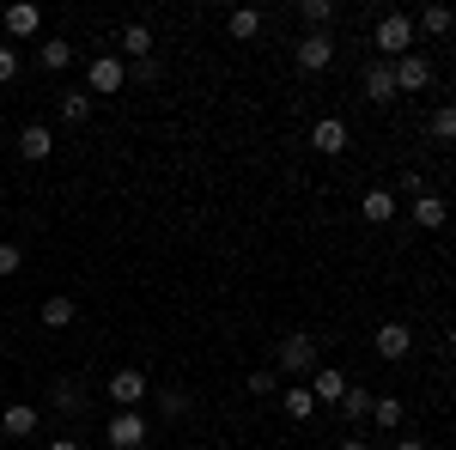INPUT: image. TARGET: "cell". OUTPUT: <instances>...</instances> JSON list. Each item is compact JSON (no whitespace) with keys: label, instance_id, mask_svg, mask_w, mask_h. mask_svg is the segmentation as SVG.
Masks as SVG:
<instances>
[{"label":"cell","instance_id":"d590c367","mask_svg":"<svg viewBox=\"0 0 456 450\" xmlns=\"http://www.w3.org/2000/svg\"><path fill=\"white\" fill-rule=\"evenodd\" d=\"M49 450H79V438H49Z\"/></svg>","mask_w":456,"mask_h":450},{"label":"cell","instance_id":"9c48e42d","mask_svg":"<svg viewBox=\"0 0 456 450\" xmlns=\"http://www.w3.org/2000/svg\"><path fill=\"white\" fill-rule=\"evenodd\" d=\"M305 389H311V396H316V408H341V396H347V378H341L335 365H316V372H311V383H305Z\"/></svg>","mask_w":456,"mask_h":450},{"label":"cell","instance_id":"8d00e7d4","mask_svg":"<svg viewBox=\"0 0 456 450\" xmlns=\"http://www.w3.org/2000/svg\"><path fill=\"white\" fill-rule=\"evenodd\" d=\"M444 347H451V353H456V329H451V335H444Z\"/></svg>","mask_w":456,"mask_h":450},{"label":"cell","instance_id":"8992f818","mask_svg":"<svg viewBox=\"0 0 456 450\" xmlns=\"http://www.w3.org/2000/svg\"><path fill=\"white\" fill-rule=\"evenodd\" d=\"M104 396L116 402V408H141L146 396H152V383H146L141 365H122V372H116V378L104 383Z\"/></svg>","mask_w":456,"mask_h":450},{"label":"cell","instance_id":"ba28073f","mask_svg":"<svg viewBox=\"0 0 456 450\" xmlns=\"http://www.w3.org/2000/svg\"><path fill=\"white\" fill-rule=\"evenodd\" d=\"M371 353L389 359V365H395V359H408V353H414V329H408V323H384V329L371 335Z\"/></svg>","mask_w":456,"mask_h":450},{"label":"cell","instance_id":"484cf974","mask_svg":"<svg viewBox=\"0 0 456 450\" xmlns=\"http://www.w3.org/2000/svg\"><path fill=\"white\" fill-rule=\"evenodd\" d=\"M426 135H432V140H444V146H456V104H438V110H432Z\"/></svg>","mask_w":456,"mask_h":450},{"label":"cell","instance_id":"6da1fadb","mask_svg":"<svg viewBox=\"0 0 456 450\" xmlns=\"http://www.w3.org/2000/svg\"><path fill=\"white\" fill-rule=\"evenodd\" d=\"M371 43L384 49V61H402V55H414V19H408V12H384V19L371 25Z\"/></svg>","mask_w":456,"mask_h":450},{"label":"cell","instance_id":"f1b7e54d","mask_svg":"<svg viewBox=\"0 0 456 450\" xmlns=\"http://www.w3.org/2000/svg\"><path fill=\"white\" fill-rule=\"evenodd\" d=\"M244 396H256V402H262V396H281V378H274V372H249Z\"/></svg>","mask_w":456,"mask_h":450},{"label":"cell","instance_id":"d6986e66","mask_svg":"<svg viewBox=\"0 0 456 450\" xmlns=\"http://www.w3.org/2000/svg\"><path fill=\"white\" fill-rule=\"evenodd\" d=\"M37 61H43V73L73 68V43H68V37H49V43H37Z\"/></svg>","mask_w":456,"mask_h":450},{"label":"cell","instance_id":"9a60e30c","mask_svg":"<svg viewBox=\"0 0 456 450\" xmlns=\"http://www.w3.org/2000/svg\"><path fill=\"white\" fill-rule=\"evenodd\" d=\"M444 219H451V201H444L438 189H426V195H414V225H420V232H438Z\"/></svg>","mask_w":456,"mask_h":450},{"label":"cell","instance_id":"83f0119b","mask_svg":"<svg viewBox=\"0 0 456 450\" xmlns=\"http://www.w3.org/2000/svg\"><path fill=\"white\" fill-rule=\"evenodd\" d=\"M55 408H61V414H79V408H86V396H79V383H73V378L55 383Z\"/></svg>","mask_w":456,"mask_h":450},{"label":"cell","instance_id":"4fadbf2b","mask_svg":"<svg viewBox=\"0 0 456 450\" xmlns=\"http://www.w3.org/2000/svg\"><path fill=\"white\" fill-rule=\"evenodd\" d=\"M0 31H6V37H37V31H43V12H37L31 0H19V6L0 12Z\"/></svg>","mask_w":456,"mask_h":450},{"label":"cell","instance_id":"7a4b0ae2","mask_svg":"<svg viewBox=\"0 0 456 450\" xmlns=\"http://www.w3.org/2000/svg\"><path fill=\"white\" fill-rule=\"evenodd\" d=\"M335 55H341L335 31H305L298 43H292V61H298V73H329V68H335Z\"/></svg>","mask_w":456,"mask_h":450},{"label":"cell","instance_id":"ac0fdd59","mask_svg":"<svg viewBox=\"0 0 456 450\" xmlns=\"http://www.w3.org/2000/svg\"><path fill=\"white\" fill-rule=\"evenodd\" d=\"M281 408H286L292 426H305V420H316V396L305 389V383H286V389H281Z\"/></svg>","mask_w":456,"mask_h":450},{"label":"cell","instance_id":"3957f363","mask_svg":"<svg viewBox=\"0 0 456 450\" xmlns=\"http://www.w3.org/2000/svg\"><path fill=\"white\" fill-rule=\"evenodd\" d=\"M316 372V341L311 335H286L281 347H274V378H311Z\"/></svg>","mask_w":456,"mask_h":450},{"label":"cell","instance_id":"836d02e7","mask_svg":"<svg viewBox=\"0 0 456 450\" xmlns=\"http://www.w3.org/2000/svg\"><path fill=\"white\" fill-rule=\"evenodd\" d=\"M335 450H371V445H365L359 432H347V438H335Z\"/></svg>","mask_w":456,"mask_h":450},{"label":"cell","instance_id":"ffe728a7","mask_svg":"<svg viewBox=\"0 0 456 450\" xmlns=\"http://www.w3.org/2000/svg\"><path fill=\"white\" fill-rule=\"evenodd\" d=\"M456 25V12L444 6V0H432V6H420V19H414V31H432V37H444Z\"/></svg>","mask_w":456,"mask_h":450},{"label":"cell","instance_id":"d4e9b609","mask_svg":"<svg viewBox=\"0 0 456 450\" xmlns=\"http://www.w3.org/2000/svg\"><path fill=\"white\" fill-rule=\"evenodd\" d=\"M55 98H61V122H73V128H79V122H86V116H92V92H55Z\"/></svg>","mask_w":456,"mask_h":450},{"label":"cell","instance_id":"30bf717a","mask_svg":"<svg viewBox=\"0 0 456 450\" xmlns=\"http://www.w3.org/2000/svg\"><path fill=\"white\" fill-rule=\"evenodd\" d=\"M359 92H365V104H395V98H402V92H395L389 61H371V68H365V79H359Z\"/></svg>","mask_w":456,"mask_h":450},{"label":"cell","instance_id":"5b68a950","mask_svg":"<svg viewBox=\"0 0 456 450\" xmlns=\"http://www.w3.org/2000/svg\"><path fill=\"white\" fill-rule=\"evenodd\" d=\"M104 445L110 450H146V414L141 408H116L104 426Z\"/></svg>","mask_w":456,"mask_h":450},{"label":"cell","instance_id":"7402d4cb","mask_svg":"<svg viewBox=\"0 0 456 450\" xmlns=\"http://www.w3.org/2000/svg\"><path fill=\"white\" fill-rule=\"evenodd\" d=\"M225 31L238 37V43H256V37H262V12H256V6H238V12L225 19Z\"/></svg>","mask_w":456,"mask_h":450},{"label":"cell","instance_id":"44dd1931","mask_svg":"<svg viewBox=\"0 0 456 450\" xmlns=\"http://www.w3.org/2000/svg\"><path fill=\"white\" fill-rule=\"evenodd\" d=\"M371 402H378L371 389H359V383H347V396H341V414H347L353 426H365V420H371Z\"/></svg>","mask_w":456,"mask_h":450},{"label":"cell","instance_id":"cb8c5ba5","mask_svg":"<svg viewBox=\"0 0 456 450\" xmlns=\"http://www.w3.org/2000/svg\"><path fill=\"white\" fill-rule=\"evenodd\" d=\"M122 55L152 61V31H146V25H122Z\"/></svg>","mask_w":456,"mask_h":450},{"label":"cell","instance_id":"e575fe53","mask_svg":"<svg viewBox=\"0 0 456 450\" xmlns=\"http://www.w3.org/2000/svg\"><path fill=\"white\" fill-rule=\"evenodd\" d=\"M389 450H432V445H426V438H395Z\"/></svg>","mask_w":456,"mask_h":450},{"label":"cell","instance_id":"d6a6232c","mask_svg":"<svg viewBox=\"0 0 456 450\" xmlns=\"http://www.w3.org/2000/svg\"><path fill=\"white\" fill-rule=\"evenodd\" d=\"M395 189H402V195H426V176L420 171H402V183H395Z\"/></svg>","mask_w":456,"mask_h":450},{"label":"cell","instance_id":"5bb4252c","mask_svg":"<svg viewBox=\"0 0 456 450\" xmlns=\"http://www.w3.org/2000/svg\"><path fill=\"white\" fill-rule=\"evenodd\" d=\"M347 122H341V116H322V122H316L311 128V146L316 152H329V159H335V152H347Z\"/></svg>","mask_w":456,"mask_h":450},{"label":"cell","instance_id":"4dcf8cb0","mask_svg":"<svg viewBox=\"0 0 456 450\" xmlns=\"http://www.w3.org/2000/svg\"><path fill=\"white\" fill-rule=\"evenodd\" d=\"M19 268H25V250L19 243H0V280H12Z\"/></svg>","mask_w":456,"mask_h":450},{"label":"cell","instance_id":"7c38bea8","mask_svg":"<svg viewBox=\"0 0 456 450\" xmlns=\"http://www.w3.org/2000/svg\"><path fill=\"white\" fill-rule=\"evenodd\" d=\"M49 152H55V135H49V122H25V128H19V159H25V165H43Z\"/></svg>","mask_w":456,"mask_h":450},{"label":"cell","instance_id":"52a82bcc","mask_svg":"<svg viewBox=\"0 0 456 450\" xmlns=\"http://www.w3.org/2000/svg\"><path fill=\"white\" fill-rule=\"evenodd\" d=\"M389 73H395V92H402V98L432 86V61H426L420 49H414V55H402V61H389Z\"/></svg>","mask_w":456,"mask_h":450},{"label":"cell","instance_id":"2e32d148","mask_svg":"<svg viewBox=\"0 0 456 450\" xmlns=\"http://www.w3.org/2000/svg\"><path fill=\"white\" fill-rule=\"evenodd\" d=\"M37 316H43V329H73L79 305H73V292H49V299L37 305Z\"/></svg>","mask_w":456,"mask_h":450},{"label":"cell","instance_id":"603a6c76","mask_svg":"<svg viewBox=\"0 0 456 450\" xmlns=\"http://www.w3.org/2000/svg\"><path fill=\"white\" fill-rule=\"evenodd\" d=\"M298 19H305V31H329L335 25V0H298Z\"/></svg>","mask_w":456,"mask_h":450},{"label":"cell","instance_id":"8fae6325","mask_svg":"<svg viewBox=\"0 0 456 450\" xmlns=\"http://www.w3.org/2000/svg\"><path fill=\"white\" fill-rule=\"evenodd\" d=\"M37 426H43V414H37L31 402H6L0 408V432L6 438H37Z\"/></svg>","mask_w":456,"mask_h":450},{"label":"cell","instance_id":"4316f807","mask_svg":"<svg viewBox=\"0 0 456 450\" xmlns=\"http://www.w3.org/2000/svg\"><path fill=\"white\" fill-rule=\"evenodd\" d=\"M371 420H378L384 432H395V426H402V396H378V402H371Z\"/></svg>","mask_w":456,"mask_h":450},{"label":"cell","instance_id":"1f68e13d","mask_svg":"<svg viewBox=\"0 0 456 450\" xmlns=\"http://www.w3.org/2000/svg\"><path fill=\"white\" fill-rule=\"evenodd\" d=\"M12 79H19V49L0 43V86H12Z\"/></svg>","mask_w":456,"mask_h":450},{"label":"cell","instance_id":"277c9868","mask_svg":"<svg viewBox=\"0 0 456 450\" xmlns=\"http://www.w3.org/2000/svg\"><path fill=\"white\" fill-rule=\"evenodd\" d=\"M122 86H128V61L122 55H92L86 61V92L92 98H116Z\"/></svg>","mask_w":456,"mask_h":450},{"label":"cell","instance_id":"e0dca14e","mask_svg":"<svg viewBox=\"0 0 456 450\" xmlns=\"http://www.w3.org/2000/svg\"><path fill=\"white\" fill-rule=\"evenodd\" d=\"M359 219H365V225H389V219H395V195H389V189H365V195H359Z\"/></svg>","mask_w":456,"mask_h":450},{"label":"cell","instance_id":"f546056e","mask_svg":"<svg viewBox=\"0 0 456 450\" xmlns=\"http://www.w3.org/2000/svg\"><path fill=\"white\" fill-rule=\"evenodd\" d=\"M159 408H165L171 420H183L189 414V389H159Z\"/></svg>","mask_w":456,"mask_h":450}]
</instances>
